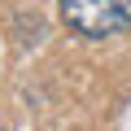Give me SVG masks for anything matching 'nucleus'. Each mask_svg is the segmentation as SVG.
<instances>
[{
  "label": "nucleus",
  "mask_w": 131,
  "mask_h": 131,
  "mask_svg": "<svg viewBox=\"0 0 131 131\" xmlns=\"http://www.w3.org/2000/svg\"><path fill=\"white\" fill-rule=\"evenodd\" d=\"M61 22L83 39L131 31V0H61Z\"/></svg>",
  "instance_id": "1"
}]
</instances>
